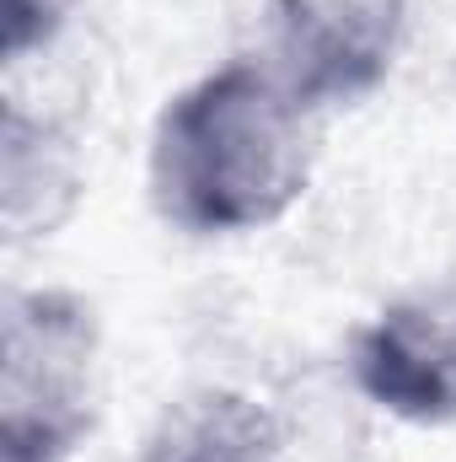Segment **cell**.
<instances>
[{"instance_id": "obj_6", "label": "cell", "mask_w": 456, "mask_h": 462, "mask_svg": "<svg viewBox=\"0 0 456 462\" xmlns=\"http://www.w3.org/2000/svg\"><path fill=\"white\" fill-rule=\"evenodd\" d=\"M81 194V167H76V145L43 124L27 118L22 103L5 108V226L11 236H49Z\"/></svg>"}, {"instance_id": "obj_5", "label": "cell", "mask_w": 456, "mask_h": 462, "mask_svg": "<svg viewBox=\"0 0 456 462\" xmlns=\"http://www.w3.org/2000/svg\"><path fill=\"white\" fill-rule=\"evenodd\" d=\"M140 462H279V425L258 398L205 387L161 414Z\"/></svg>"}, {"instance_id": "obj_7", "label": "cell", "mask_w": 456, "mask_h": 462, "mask_svg": "<svg viewBox=\"0 0 456 462\" xmlns=\"http://www.w3.org/2000/svg\"><path fill=\"white\" fill-rule=\"evenodd\" d=\"M65 5L70 0H5V54L22 60L27 49L49 43L65 22Z\"/></svg>"}, {"instance_id": "obj_1", "label": "cell", "mask_w": 456, "mask_h": 462, "mask_svg": "<svg viewBox=\"0 0 456 462\" xmlns=\"http://www.w3.org/2000/svg\"><path fill=\"white\" fill-rule=\"evenodd\" d=\"M312 178V108L269 70L231 60L183 87L150 134V199L194 236L279 221Z\"/></svg>"}, {"instance_id": "obj_4", "label": "cell", "mask_w": 456, "mask_h": 462, "mask_svg": "<svg viewBox=\"0 0 456 462\" xmlns=\"http://www.w3.org/2000/svg\"><path fill=\"white\" fill-rule=\"evenodd\" d=\"M354 387L408 425H456V285L381 307L349 349Z\"/></svg>"}, {"instance_id": "obj_3", "label": "cell", "mask_w": 456, "mask_h": 462, "mask_svg": "<svg viewBox=\"0 0 456 462\" xmlns=\"http://www.w3.org/2000/svg\"><path fill=\"white\" fill-rule=\"evenodd\" d=\"M274 76L317 114L370 97L408 27V0H269Z\"/></svg>"}, {"instance_id": "obj_2", "label": "cell", "mask_w": 456, "mask_h": 462, "mask_svg": "<svg viewBox=\"0 0 456 462\" xmlns=\"http://www.w3.org/2000/svg\"><path fill=\"white\" fill-rule=\"evenodd\" d=\"M97 318L70 291H22L5 307L0 452L5 462H70L92 430Z\"/></svg>"}]
</instances>
